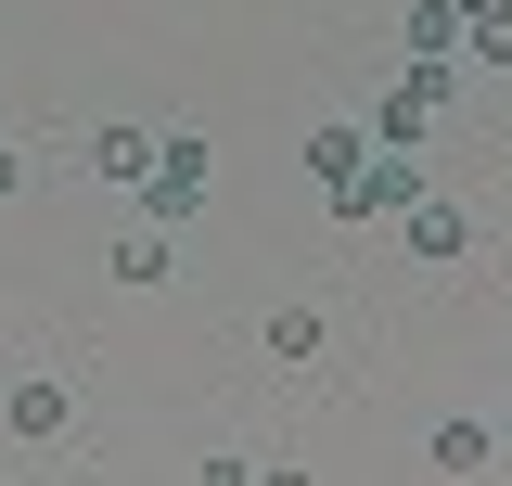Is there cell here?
I'll return each mask as SVG.
<instances>
[{"label":"cell","instance_id":"obj_1","mask_svg":"<svg viewBox=\"0 0 512 486\" xmlns=\"http://www.w3.org/2000/svg\"><path fill=\"white\" fill-rule=\"evenodd\" d=\"M320 205H333L346 231H359V218H410V205H423V154H410V141H372L346 180L320 192Z\"/></svg>","mask_w":512,"mask_h":486},{"label":"cell","instance_id":"obj_2","mask_svg":"<svg viewBox=\"0 0 512 486\" xmlns=\"http://www.w3.org/2000/svg\"><path fill=\"white\" fill-rule=\"evenodd\" d=\"M205 180H218V167H205V141H192V128H154V167H141V205H154V231H180L192 205H205Z\"/></svg>","mask_w":512,"mask_h":486},{"label":"cell","instance_id":"obj_3","mask_svg":"<svg viewBox=\"0 0 512 486\" xmlns=\"http://www.w3.org/2000/svg\"><path fill=\"white\" fill-rule=\"evenodd\" d=\"M397 231H410V256H436V269H448V256H474V243H487V231H474V205H448V192H423V205H410Z\"/></svg>","mask_w":512,"mask_h":486},{"label":"cell","instance_id":"obj_4","mask_svg":"<svg viewBox=\"0 0 512 486\" xmlns=\"http://www.w3.org/2000/svg\"><path fill=\"white\" fill-rule=\"evenodd\" d=\"M13 435H26V448H64V435H77V397H64L52 371H39V384H13Z\"/></svg>","mask_w":512,"mask_h":486},{"label":"cell","instance_id":"obj_5","mask_svg":"<svg viewBox=\"0 0 512 486\" xmlns=\"http://www.w3.org/2000/svg\"><path fill=\"white\" fill-rule=\"evenodd\" d=\"M397 52H423V64H461V13H448V0H410Z\"/></svg>","mask_w":512,"mask_h":486},{"label":"cell","instance_id":"obj_6","mask_svg":"<svg viewBox=\"0 0 512 486\" xmlns=\"http://www.w3.org/2000/svg\"><path fill=\"white\" fill-rule=\"evenodd\" d=\"M90 167L141 192V167H154V128H90Z\"/></svg>","mask_w":512,"mask_h":486},{"label":"cell","instance_id":"obj_7","mask_svg":"<svg viewBox=\"0 0 512 486\" xmlns=\"http://www.w3.org/2000/svg\"><path fill=\"white\" fill-rule=\"evenodd\" d=\"M256 346H269V359H320V307H269Z\"/></svg>","mask_w":512,"mask_h":486},{"label":"cell","instance_id":"obj_8","mask_svg":"<svg viewBox=\"0 0 512 486\" xmlns=\"http://www.w3.org/2000/svg\"><path fill=\"white\" fill-rule=\"evenodd\" d=\"M461 52H474V64H512V0H487V13H461Z\"/></svg>","mask_w":512,"mask_h":486},{"label":"cell","instance_id":"obj_9","mask_svg":"<svg viewBox=\"0 0 512 486\" xmlns=\"http://www.w3.org/2000/svg\"><path fill=\"white\" fill-rule=\"evenodd\" d=\"M359 154H372V141H359V128H320V141H308V180L333 192V180H346V167H359Z\"/></svg>","mask_w":512,"mask_h":486},{"label":"cell","instance_id":"obj_10","mask_svg":"<svg viewBox=\"0 0 512 486\" xmlns=\"http://www.w3.org/2000/svg\"><path fill=\"white\" fill-rule=\"evenodd\" d=\"M167 269H180V243H167V231H141V243H116V282H167Z\"/></svg>","mask_w":512,"mask_h":486},{"label":"cell","instance_id":"obj_11","mask_svg":"<svg viewBox=\"0 0 512 486\" xmlns=\"http://www.w3.org/2000/svg\"><path fill=\"white\" fill-rule=\"evenodd\" d=\"M423 461H436V474H474V461H487V435H474V423H436V448H423Z\"/></svg>","mask_w":512,"mask_h":486},{"label":"cell","instance_id":"obj_12","mask_svg":"<svg viewBox=\"0 0 512 486\" xmlns=\"http://www.w3.org/2000/svg\"><path fill=\"white\" fill-rule=\"evenodd\" d=\"M0 192H26V154H13V141H0Z\"/></svg>","mask_w":512,"mask_h":486}]
</instances>
